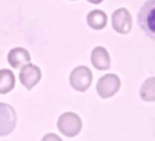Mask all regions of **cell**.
Returning a JSON list of instances; mask_svg holds the SVG:
<instances>
[{
  "label": "cell",
  "mask_w": 155,
  "mask_h": 141,
  "mask_svg": "<svg viewBox=\"0 0 155 141\" xmlns=\"http://www.w3.org/2000/svg\"><path fill=\"white\" fill-rule=\"evenodd\" d=\"M88 1L92 3V4H99L102 1V0H88Z\"/></svg>",
  "instance_id": "obj_12"
},
{
  "label": "cell",
  "mask_w": 155,
  "mask_h": 141,
  "mask_svg": "<svg viewBox=\"0 0 155 141\" xmlns=\"http://www.w3.org/2000/svg\"><path fill=\"white\" fill-rule=\"evenodd\" d=\"M41 75L42 74L39 67L32 63H28L20 70L19 80L28 90H31L39 83Z\"/></svg>",
  "instance_id": "obj_5"
},
{
  "label": "cell",
  "mask_w": 155,
  "mask_h": 141,
  "mask_svg": "<svg viewBox=\"0 0 155 141\" xmlns=\"http://www.w3.org/2000/svg\"><path fill=\"white\" fill-rule=\"evenodd\" d=\"M57 126L61 134L68 137H73L81 131L82 121L76 113L66 112L59 116Z\"/></svg>",
  "instance_id": "obj_2"
},
{
  "label": "cell",
  "mask_w": 155,
  "mask_h": 141,
  "mask_svg": "<svg viewBox=\"0 0 155 141\" xmlns=\"http://www.w3.org/2000/svg\"><path fill=\"white\" fill-rule=\"evenodd\" d=\"M17 113L8 104L0 103V136L12 133L17 126Z\"/></svg>",
  "instance_id": "obj_4"
},
{
  "label": "cell",
  "mask_w": 155,
  "mask_h": 141,
  "mask_svg": "<svg viewBox=\"0 0 155 141\" xmlns=\"http://www.w3.org/2000/svg\"><path fill=\"white\" fill-rule=\"evenodd\" d=\"M106 15L101 10H93L87 16V22L91 29H101L106 24Z\"/></svg>",
  "instance_id": "obj_10"
},
{
  "label": "cell",
  "mask_w": 155,
  "mask_h": 141,
  "mask_svg": "<svg viewBox=\"0 0 155 141\" xmlns=\"http://www.w3.org/2000/svg\"><path fill=\"white\" fill-rule=\"evenodd\" d=\"M138 24L145 35L155 42V0H146L140 7Z\"/></svg>",
  "instance_id": "obj_1"
},
{
  "label": "cell",
  "mask_w": 155,
  "mask_h": 141,
  "mask_svg": "<svg viewBox=\"0 0 155 141\" xmlns=\"http://www.w3.org/2000/svg\"><path fill=\"white\" fill-rule=\"evenodd\" d=\"M16 85V78L10 70L3 69L0 70V95L11 92Z\"/></svg>",
  "instance_id": "obj_8"
},
{
  "label": "cell",
  "mask_w": 155,
  "mask_h": 141,
  "mask_svg": "<svg viewBox=\"0 0 155 141\" xmlns=\"http://www.w3.org/2000/svg\"><path fill=\"white\" fill-rule=\"evenodd\" d=\"M117 87L118 86L116 77L113 75H105L98 82L97 91L101 97L106 98L115 94Z\"/></svg>",
  "instance_id": "obj_7"
},
{
  "label": "cell",
  "mask_w": 155,
  "mask_h": 141,
  "mask_svg": "<svg viewBox=\"0 0 155 141\" xmlns=\"http://www.w3.org/2000/svg\"><path fill=\"white\" fill-rule=\"evenodd\" d=\"M91 62L99 70L108 69L110 66V59L107 51L101 47L95 48L91 53Z\"/></svg>",
  "instance_id": "obj_9"
},
{
  "label": "cell",
  "mask_w": 155,
  "mask_h": 141,
  "mask_svg": "<svg viewBox=\"0 0 155 141\" xmlns=\"http://www.w3.org/2000/svg\"><path fill=\"white\" fill-rule=\"evenodd\" d=\"M92 74L86 66L76 67L69 75V83L73 89L78 92H85L91 84Z\"/></svg>",
  "instance_id": "obj_3"
},
{
  "label": "cell",
  "mask_w": 155,
  "mask_h": 141,
  "mask_svg": "<svg viewBox=\"0 0 155 141\" xmlns=\"http://www.w3.org/2000/svg\"><path fill=\"white\" fill-rule=\"evenodd\" d=\"M8 60L11 67L15 69L22 68L26 64L29 63L31 60V57L29 52L21 47L12 49L8 55Z\"/></svg>",
  "instance_id": "obj_6"
},
{
  "label": "cell",
  "mask_w": 155,
  "mask_h": 141,
  "mask_svg": "<svg viewBox=\"0 0 155 141\" xmlns=\"http://www.w3.org/2000/svg\"><path fill=\"white\" fill-rule=\"evenodd\" d=\"M41 141H63L61 137H59L57 134L54 133H48L45 135Z\"/></svg>",
  "instance_id": "obj_11"
}]
</instances>
